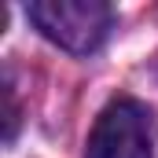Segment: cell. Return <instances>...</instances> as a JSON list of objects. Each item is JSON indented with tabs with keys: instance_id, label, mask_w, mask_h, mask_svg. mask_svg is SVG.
Listing matches in <instances>:
<instances>
[{
	"instance_id": "1",
	"label": "cell",
	"mask_w": 158,
	"mask_h": 158,
	"mask_svg": "<svg viewBox=\"0 0 158 158\" xmlns=\"http://www.w3.org/2000/svg\"><path fill=\"white\" fill-rule=\"evenodd\" d=\"M26 11L44 37L74 55L96 52L114 22V11L103 0H33Z\"/></svg>"
},
{
	"instance_id": "2",
	"label": "cell",
	"mask_w": 158,
	"mask_h": 158,
	"mask_svg": "<svg viewBox=\"0 0 158 158\" xmlns=\"http://www.w3.org/2000/svg\"><path fill=\"white\" fill-rule=\"evenodd\" d=\"M85 158H155V118L140 99H110L88 132Z\"/></svg>"
}]
</instances>
